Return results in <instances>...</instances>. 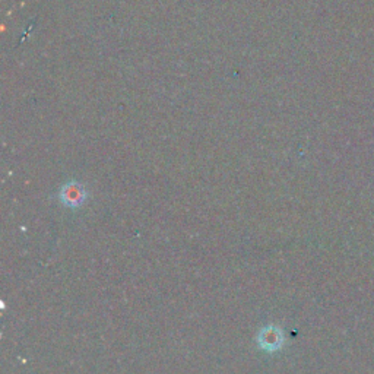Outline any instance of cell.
I'll list each match as a JSON object with an SVG mask.
<instances>
[{
  "label": "cell",
  "mask_w": 374,
  "mask_h": 374,
  "mask_svg": "<svg viewBox=\"0 0 374 374\" xmlns=\"http://www.w3.org/2000/svg\"><path fill=\"white\" fill-rule=\"evenodd\" d=\"M285 342L284 332L278 326H265L257 334V343L266 352H275L282 348Z\"/></svg>",
  "instance_id": "6da1fadb"
},
{
  "label": "cell",
  "mask_w": 374,
  "mask_h": 374,
  "mask_svg": "<svg viewBox=\"0 0 374 374\" xmlns=\"http://www.w3.org/2000/svg\"><path fill=\"white\" fill-rule=\"evenodd\" d=\"M59 197L62 200V204H65L66 206L76 208L85 202L86 192H85L82 184L72 181V183H67L66 186H63Z\"/></svg>",
  "instance_id": "7a4b0ae2"
}]
</instances>
